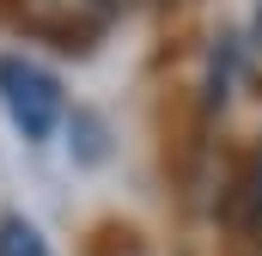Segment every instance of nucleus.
<instances>
[{
	"instance_id": "f257e3e1",
	"label": "nucleus",
	"mask_w": 262,
	"mask_h": 256,
	"mask_svg": "<svg viewBox=\"0 0 262 256\" xmlns=\"http://www.w3.org/2000/svg\"><path fill=\"white\" fill-rule=\"evenodd\" d=\"M0 110L12 116V128L25 140H49L61 128V79L49 67H37L31 55H0Z\"/></svg>"
},
{
	"instance_id": "f03ea898",
	"label": "nucleus",
	"mask_w": 262,
	"mask_h": 256,
	"mask_svg": "<svg viewBox=\"0 0 262 256\" xmlns=\"http://www.w3.org/2000/svg\"><path fill=\"white\" fill-rule=\"evenodd\" d=\"M0 256H55L43 226L25 220V214H0Z\"/></svg>"
}]
</instances>
